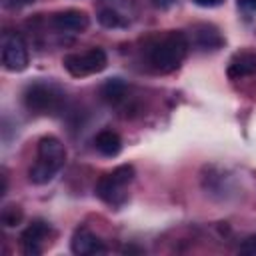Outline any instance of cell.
I'll use <instances>...</instances> for the list:
<instances>
[{
  "label": "cell",
  "mask_w": 256,
  "mask_h": 256,
  "mask_svg": "<svg viewBox=\"0 0 256 256\" xmlns=\"http://www.w3.org/2000/svg\"><path fill=\"white\" fill-rule=\"evenodd\" d=\"M24 106L40 116L56 114L64 106V92L50 80H36L24 90Z\"/></svg>",
  "instance_id": "3"
},
{
  "label": "cell",
  "mask_w": 256,
  "mask_h": 256,
  "mask_svg": "<svg viewBox=\"0 0 256 256\" xmlns=\"http://www.w3.org/2000/svg\"><path fill=\"white\" fill-rule=\"evenodd\" d=\"M108 56L102 48H90L86 52H72L62 58L64 70L74 78H86L106 68Z\"/></svg>",
  "instance_id": "5"
},
{
  "label": "cell",
  "mask_w": 256,
  "mask_h": 256,
  "mask_svg": "<svg viewBox=\"0 0 256 256\" xmlns=\"http://www.w3.org/2000/svg\"><path fill=\"white\" fill-rule=\"evenodd\" d=\"M66 162V148L60 138L56 136H42L38 140L36 162L28 170V178L36 186H44L54 180L60 168Z\"/></svg>",
  "instance_id": "2"
},
{
  "label": "cell",
  "mask_w": 256,
  "mask_h": 256,
  "mask_svg": "<svg viewBox=\"0 0 256 256\" xmlns=\"http://www.w3.org/2000/svg\"><path fill=\"white\" fill-rule=\"evenodd\" d=\"M242 254H248V256H256V234H252V236H248V238H244V242L240 244V248H238Z\"/></svg>",
  "instance_id": "16"
},
{
  "label": "cell",
  "mask_w": 256,
  "mask_h": 256,
  "mask_svg": "<svg viewBox=\"0 0 256 256\" xmlns=\"http://www.w3.org/2000/svg\"><path fill=\"white\" fill-rule=\"evenodd\" d=\"M94 148L106 156V158H114L120 154L122 150V138L114 132V130H100L94 138Z\"/></svg>",
  "instance_id": "13"
},
{
  "label": "cell",
  "mask_w": 256,
  "mask_h": 256,
  "mask_svg": "<svg viewBox=\"0 0 256 256\" xmlns=\"http://www.w3.org/2000/svg\"><path fill=\"white\" fill-rule=\"evenodd\" d=\"M236 2H238V8H242L244 12L256 14V0H236Z\"/></svg>",
  "instance_id": "18"
},
{
  "label": "cell",
  "mask_w": 256,
  "mask_h": 256,
  "mask_svg": "<svg viewBox=\"0 0 256 256\" xmlns=\"http://www.w3.org/2000/svg\"><path fill=\"white\" fill-rule=\"evenodd\" d=\"M134 166L132 164H120L118 168H114L108 174H102L96 182L94 194L108 206L112 208H120L128 194H126V186L134 180Z\"/></svg>",
  "instance_id": "4"
},
{
  "label": "cell",
  "mask_w": 256,
  "mask_h": 256,
  "mask_svg": "<svg viewBox=\"0 0 256 256\" xmlns=\"http://www.w3.org/2000/svg\"><path fill=\"white\" fill-rule=\"evenodd\" d=\"M228 76L232 80H240L246 76L256 74V52H236L228 62Z\"/></svg>",
  "instance_id": "11"
},
{
  "label": "cell",
  "mask_w": 256,
  "mask_h": 256,
  "mask_svg": "<svg viewBox=\"0 0 256 256\" xmlns=\"http://www.w3.org/2000/svg\"><path fill=\"white\" fill-rule=\"evenodd\" d=\"M50 22L58 32H84L90 24V18L84 10L68 8V10H60L52 14Z\"/></svg>",
  "instance_id": "10"
},
{
  "label": "cell",
  "mask_w": 256,
  "mask_h": 256,
  "mask_svg": "<svg viewBox=\"0 0 256 256\" xmlns=\"http://www.w3.org/2000/svg\"><path fill=\"white\" fill-rule=\"evenodd\" d=\"M126 94H128V84L122 78H108L100 86V98L110 106H118L120 102H124Z\"/></svg>",
  "instance_id": "12"
},
{
  "label": "cell",
  "mask_w": 256,
  "mask_h": 256,
  "mask_svg": "<svg viewBox=\"0 0 256 256\" xmlns=\"http://www.w3.org/2000/svg\"><path fill=\"white\" fill-rule=\"evenodd\" d=\"M186 36H188L190 46L200 52H216L224 46V36L220 34V30L214 24H208V22L194 24L190 28V34H186Z\"/></svg>",
  "instance_id": "7"
},
{
  "label": "cell",
  "mask_w": 256,
  "mask_h": 256,
  "mask_svg": "<svg viewBox=\"0 0 256 256\" xmlns=\"http://www.w3.org/2000/svg\"><path fill=\"white\" fill-rule=\"evenodd\" d=\"M188 48H190V42L184 32L168 30L166 34L154 38L148 44V50H146L148 66L158 74H170L180 68V64L188 54Z\"/></svg>",
  "instance_id": "1"
},
{
  "label": "cell",
  "mask_w": 256,
  "mask_h": 256,
  "mask_svg": "<svg viewBox=\"0 0 256 256\" xmlns=\"http://www.w3.org/2000/svg\"><path fill=\"white\" fill-rule=\"evenodd\" d=\"M0 54H2V66L8 72H22L28 66V46L24 38L18 32L6 30L0 40Z\"/></svg>",
  "instance_id": "6"
},
{
  "label": "cell",
  "mask_w": 256,
  "mask_h": 256,
  "mask_svg": "<svg viewBox=\"0 0 256 256\" xmlns=\"http://www.w3.org/2000/svg\"><path fill=\"white\" fill-rule=\"evenodd\" d=\"M150 2H152L156 8H160V10H168L176 0H150Z\"/></svg>",
  "instance_id": "20"
},
{
  "label": "cell",
  "mask_w": 256,
  "mask_h": 256,
  "mask_svg": "<svg viewBox=\"0 0 256 256\" xmlns=\"http://www.w3.org/2000/svg\"><path fill=\"white\" fill-rule=\"evenodd\" d=\"M70 248L78 256H90V254H104L106 252L104 242L86 226H80L74 230L72 240H70Z\"/></svg>",
  "instance_id": "9"
},
{
  "label": "cell",
  "mask_w": 256,
  "mask_h": 256,
  "mask_svg": "<svg viewBox=\"0 0 256 256\" xmlns=\"http://www.w3.org/2000/svg\"><path fill=\"white\" fill-rule=\"evenodd\" d=\"M0 2H2L4 8H8V10H16V8H24V6L32 4L34 0H0Z\"/></svg>",
  "instance_id": "17"
},
{
  "label": "cell",
  "mask_w": 256,
  "mask_h": 256,
  "mask_svg": "<svg viewBox=\"0 0 256 256\" xmlns=\"http://www.w3.org/2000/svg\"><path fill=\"white\" fill-rule=\"evenodd\" d=\"M6 188H8V180H6V176L2 174V190H0V194H2V196L6 194Z\"/></svg>",
  "instance_id": "21"
},
{
  "label": "cell",
  "mask_w": 256,
  "mask_h": 256,
  "mask_svg": "<svg viewBox=\"0 0 256 256\" xmlns=\"http://www.w3.org/2000/svg\"><path fill=\"white\" fill-rule=\"evenodd\" d=\"M50 236V226L44 220H32L20 234V246L24 254L38 256L44 250V240Z\"/></svg>",
  "instance_id": "8"
},
{
  "label": "cell",
  "mask_w": 256,
  "mask_h": 256,
  "mask_svg": "<svg viewBox=\"0 0 256 256\" xmlns=\"http://www.w3.org/2000/svg\"><path fill=\"white\" fill-rule=\"evenodd\" d=\"M196 6H202V8H212V6H218L222 4L224 0H192Z\"/></svg>",
  "instance_id": "19"
},
{
  "label": "cell",
  "mask_w": 256,
  "mask_h": 256,
  "mask_svg": "<svg viewBox=\"0 0 256 256\" xmlns=\"http://www.w3.org/2000/svg\"><path fill=\"white\" fill-rule=\"evenodd\" d=\"M22 218H24V212H22V208L16 206V204H6V206L2 208V212H0V220H2V224L8 226V228L18 226V224L22 222Z\"/></svg>",
  "instance_id": "15"
},
{
  "label": "cell",
  "mask_w": 256,
  "mask_h": 256,
  "mask_svg": "<svg viewBox=\"0 0 256 256\" xmlns=\"http://www.w3.org/2000/svg\"><path fill=\"white\" fill-rule=\"evenodd\" d=\"M124 252H142V248H136V246H126Z\"/></svg>",
  "instance_id": "22"
},
{
  "label": "cell",
  "mask_w": 256,
  "mask_h": 256,
  "mask_svg": "<svg viewBox=\"0 0 256 256\" xmlns=\"http://www.w3.org/2000/svg\"><path fill=\"white\" fill-rule=\"evenodd\" d=\"M96 18H98L100 26H104V28H126L128 26V20L114 8H102Z\"/></svg>",
  "instance_id": "14"
}]
</instances>
